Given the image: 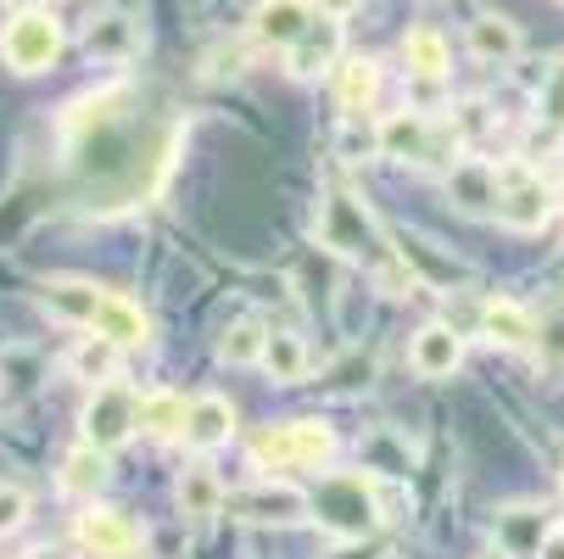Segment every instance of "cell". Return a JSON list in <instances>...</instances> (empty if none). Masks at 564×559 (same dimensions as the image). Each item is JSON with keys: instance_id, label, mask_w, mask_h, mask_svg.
Masks as SVG:
<instances>
[{"instance_id": "obj_1", "label": "cell", "mask_w": 564, "mask_h": 559, "mask_svg": "<svg viewBox=\"0 0 564 559\" xmlns=\"http://www.w3.org/2000/svg\"><path fill=\"white\" fill-rule=\"evenodd\" d=\"M318 247H330L341 258H386V241H380V229L369 218V207L352 196V191H325L318 196Z\"/></svg>"}, {"instance_id": "obj_2", "label": "cell", "mask_w": 564, "mask_h": 559, "mask_svg": "<svg viewBox=\"0 0 564 559\" xmlns=\"http://www.w3.org/2000/svg\"><path fill=\"white\" fill-rule=\"evenodd\" d=\"M67 34H62V18L56 12H18L7 29H0V62H7L12 73H45L56 56H62Z\"/></svg>"}, {"instance_id": "obj_3", "label": "cell", "mask_w": 564, "mask_h": 559, "mask_svg": "<svg viewBox=\"0 0 564 559\" xmlns=\"http://www.w3.org/2000/svg\"><path fill=\"white\" fill-rule=\"evenodd\" d=\"M318 520H325L341 542L347 537H364L369 531V520L380 515V504H375V482L369 475H330L325 487H318Z\"/></svg>"}, {"instance_id": "obj_4", "label": "cell", "mask_w": 564, "mask_h": 559, "mask_svg": "<svg viewBox=\"0 0 564 559\" xmlns=\"http://www.w3.org/2000/svg\"><path fill=\"white\" fill-rule=\"evenodd\" d=\"M553 213V185L542 174H531L525 163H503L498 169V224L509 229H542Z\"/></svg>"}, {"instance_id": "obj_5", "label": "cell", "mask_w": 564, "mask_h": 559, "mask_svg": "<svg viewBox=\"0 0 564 559\" xmlns=\"http://www.w3.org/2000/svg\"><path fill=\"white\" fill-rule=\"evenodd\" d=\"M134 426H140V397H129L123 386H96V397L85 404V442L112 453L134 437Z\"/></svg>"}, {"instance_id": "obj_6", "label": "cell", "mask_w": 564, "mask_h": 559, "mask_svg": "<svg viewBox=\"0 0 564 559\" xmlns=\"http://www.w3.org/2000/svg\"><path fill=\"white\" fill-rule=\"evenodd\" d=\"M436 140H442V129H436L425 112H414V107L386 112L380 129H375L380 157H397V163H442V157H436Z\"/></svg>"}, {"instance_id": "obj_7", "label": "cell", "mask_w": 564, "mask_h": 559, "mask_svg": "<svg viewBox=\"0 0 564 559\" xmlns=\"http://www.w3.org/2000/svg\"><path fill=\"white\" fill-rule=\"evenodd\" d=\"M229 509H235L240 520H252V526H296V520L313 509V498H307L302 487H291V482H258V487H247V493H235Z\"/></svg>"}, {"instance_id": "obj_8", "label": "cell", "mask_w": 564, "mask_h": 559, "mask_svg": "<svg viewBox=\"0 0 564 559\" xmlns=\"http://www.w3.org/2000/svg\"><path fill=\"white\" fill-rule=\"evenodd\" d=\"M78 542H85L96 559H129V553L140 548V531H134V520H129V515L90 504L85 515H78Z\"/></svg>"}, {"instance_id": "obj_9", "label": "cell", "mask_w": 564, "mask_h": 559, "mask_svg": "<svg viewBox=\"0 0 564 559\" xmlns=\"http://www.w3.org/2000/svg\"><path fill=\"white\" fill-rule=\"evenodd\" d=\"M307 29H313V0H258V12H252V34H258V45H280V51H291Z\"/></svg>"}, {"instance_id": "obj_10", "label": "cell", "mask_w": 564, "mask_h": 559, "mask_svg": "<svg viewBox=\"0 0 564 559\" xmlns=\"http://www.w3.org/2000/svg\"><path fill=\"white\" fill-rule=\"evenodd\" d=\"M101 302H107V291L101 286H90V280H45L40 286V308L51 313V319H62V325H96V313H101Z\"/></svg>"}, {"instance_id": "obj_11", "label": "cell", "mask_w": 564, "mask_h": 559, "mask_svg": "<svg viewBox=\"0 0 564 559\" xmlns=\"http://www.w3.org/2000/svg\"><path fill=\"white\" fill-rule=\"evenodd\" d=\"M229 437H235V404H229V397H218V391L191 397V409H185V442L196 453H213Z\"/></svg>"}, {"instance_id": "obj_12", "label": "cell", "mask_w": 564, "mask_h": 559, "mask_svg": "<svg viewBox=\"0 0 564 559\" xmlns=\"http://www.w3.org/2000/svg\"><path fill=\"white\" fill-rule=\"evenodd\" d=\"M447 196L464 213H498V163L487 157H464V163L447 169Z\"/></svg>"}, {"instance_id": "obj_13", "label": "cell", "mask_w": 564, "mask_h": 559, "mask_svg": "<svg viewBox=\"0 0 564 559\" xmlns=\"http://www.w3.org/2000/svg\"><path fill=\"white\" fill-rule=\"evenodd\" d=\"M409 364H414V375L442 380V375H453V369L464 364V336H458L453 325H425V331L414 336V347H409Z\"/></svg>"}, {"instance_id": "obj_14", "label": "cell", "mask_w": 564, "mask_h": 559, "mask_svg": "<svg viewBox=\"0 0 564 559\" xmlns=\"http://www.w3.org/2000/svg\"><path fill=\"white\" fill-rule=\"evenodd\" d=\"M285 67H291L296 78H313V73H330V67H341V23H336V18L313 23V29H307V34L291 45Z\"/></svg>"}, {"instance_id": "obj_15", "label": "cell", "mask_w": 564, "mask_h": 559, "mask_svg": "<svg viewBox=\"0 0 564 559\" xmlns=\"http://www.w3.org/2000/svg\"><path fill=\"white\" fill-rule=\"evenodd\" d=\"M520 45H525V40H520V23H509L503 12H480V18L469 23V56H475V62H498V67H503V62L520 56Z\"/></svg>"}, {"instance_id": "obj_16", "label": "cell", "mask_w": 564, "mask_h": 559, "mask_svg": "<svg viewBox=\"0 0 564 559\" xmlns=\"http://www.w3.org/2000/svg\"><path fill=\"white\" fill-rule=\"evenodd\" d=\"M90 336H107V342H118V347H140V342H151V319H145L129 297L107 291V302H101V313H96Z\"/></svg>"}, {"instance_id": "obj_17", "label": "cell", "mask_w": 564, "mask_h": 559, "mask_svg": "<svg viewBox=\"0 0 564 559\" xmlns=\"http://www.w3.org/2000/svg\"><path fill=\"white\" fill-rule=\"evenodd\" d=\"M174 498H180V515H191V520H213L218 509H224V482L213 475V464H185L180 470V487H174Z\"/></svg>"}, {"instance_id": "obj_18", "label": "cell", "mask_w": 564, "mask_h": 559, "mask_svg": "<svg viewBox=\"0 0 564 559\" xmlns=\"http://www.w3.org/2000/svg\"><path fill=\"white\" fill-rule=\"evenodd\" d=\"M480 331H487L492 342H503V347H531L536 342V319H531V308H520L509 297H492L487 308H480Z\"/></svg>"}, {"instance_id": "obj_19", "label": "cell", "mask_w": 564, "mask_h": 559, "mask_svg": "<svg viewBox=\"0 0 564 559\" xmlns=\"http://www.w3.org/2000/svg\"><path fill=\"white\" fill-rule=\"evenodd\" d=\"M375 90H380V62H375V56H347V62L336 67V101H341L347 118L369 112Z\"/></svg>"}, {"instance_id": "obj_20", "label": "cell", "mask_w": 564, "mask_h": 559, "mask_svg": "<svg viewBox=\"0 0 564 559\" xmlns=\"http://www.w3.org/2000/svg\"><path fill=\"white\" fill-rule=\"evenodd\" d=\"M447 62H453V51H447V40L431 23L402 34V67H409L414 78H447Z\"/></svg>"}, {"instance_id": "obj_21", "label": "cell", "mask_w": 564, "mask_h": 559, "mask_svg": "<svg viewBox=\"0 0 564 559\" xmlns=\"http://www.w3.org/2000/svg\"><path fill=\"white\" fill-rule=\"evenodd\" d=\"M498 542H503V553H514V559H536V548H542V537L553 531L536 509H525V504H514V509H503L498 515Z\"/></svg>"}, {"instance_id": "obj_22", "label": "cell", "mask_w": 564, "mask_h": 559, "mask_svg": "<svg viewBox=\"0 0 564 559\" xmlns=\"http://www.w3.org/2000/svg\"><path fill=\"white\" fill-rule=\"evenodd\" d=\"M107 487V453L90 448V442H78L67 459H62V493L67 498H96Z\"/></svg>"}, {"instance_id": "obj_23", "label": "cell", "mask_w": 564, "mask_h": 559, "mask_svg": "<svg viewBox=\"0 0 564 559\" xmlns=\"http://www.w3.org/2000/svg\"><path fill=\"white\" fill-rule=\"evenodd\" d=\"M118 364H123V347L118 342H107V336H85L73 353H67V369L78 375V380H90V386H107V380H118Z\"/></svg>"}, {"instance_id": "obj_24", "label": "cell", "mask_w": 564, "mask_h": 559, "mask_svg": "<svg viewBox=\"0 0 564 559\" xmlns=\"http://www.w3.org/2000/svg\"><path fill=\"white\" fill-rule=\"evenodd\" d=\"M185 397L180 391H169V386H156V391H145L140 397V431H151V437H185Z\"/></svg>"}, {"instance_id": "obj_25", "label": "cell", "mask_w": 564, "mask_h": 559, "mask_svg": "<svg viewBox=\"0 0 564 559\" xmlns=\"http://www.w3.org/2000/svg\"><path fill=\"white\" fill-rule=\"evenodd\" d=\"M285 442H291V464H307V470L330 464V453H336V431L318 426V420H291Z\"/></svg>"}, {"instance_id": "obj_26", "label": "cell", "mask_w": 564, "mask_h": 559, "mask_svg": "<svg viewBox=\"0 0 564 559\" xmlns=\"http://www.w3.org/2000/svg\"><path fill=\"white\" fill-rule=\"evenodd\" d=\"M263 369L274 375V380H302L307 375V347H302V336L296 331H269V347H263Z\"/></svg>"}, {"instance_id": "obj_27", "label": "cell", "mask_w": 564, "mask_h": 559, "mask_svg": "<svg viewBox=\"0 0 564 559\" xmlns=\"http://www.w3.org/2000/svg\"><path fill=\"white\" fill-rule=\"evenodd\" d=\"M263 347H269L263 319H235V325L224 331V342H218V358L224 364H263Z\"/></svg>"}, {"instance_id": "obj_28", "label": "cell", "mask_w": 564, "mask_h": 559, "mask_svg": "<svg viewBox=\"0 0 564 559\" xmlns=\"http://www.w3.org/2000/svg\"><path fill=\"white\" fill-rule=\"evenodd\" d=\"M85 45H90V56H129L134 51V23L129 18H101V23H90Z\"/></svg>"}, {"instance_id": "obj_29", "label": "cell", "mask_w": 564, "mask_h": 559, "mask_svg": "<svg viewBox=\"0 0 564 559\" xmlns=\"http://www.w3.org/2000/svg\"><path fill=\"white\" fill-rule=\"evenodd\" d=\"M536 118L547 129H564V51L553 56V67L542 73V90H536Z\"/></svg>"}, {"instance_id": "obj_30", "label": "cell", "mask_w": 564, "mask_h": 559, "mask_svg": "<svg viewBox=\"0 0 564 559\" xmlns=\"http://www.w3.org/2000/svg\"><path fill=\"white\" fill-rule=\"evenodd\" d=\"M23 520H29V493L18 482H0V537L18 531Z\"/></svg>"}, {"instance_id": "obj_31", "label": "cell", "mask_w": 564, "mask_h": 559, "mask_svg": "<svg viewBox=\"0 0 564 559\" xmlns=\"http://www.w3.org/2000/svg\"><path fill=\"white\" fill-rule=\"evenodd\" d=\"M391 548H386V537H347L330 559H386Z\"/></svg>"}, {"instance_id": "obj_32", "label": "cell", "mask_w": 564, "mask_h": 559, "mask_svg": "<svg viewBox=\"0 0 564 559\" xmlns=\"http://www.w3.org/2000/svg\"><path fill=\"white\" fill-rule=\"evenodd\" d=\"M313 7H318V12H325V18H336V23H341V18H352V12H364V0H313Z\"/></svg>"}, {"instance_id": "obj_33", "label": "cell", "mask_w": 564, "mask_h": 559, "mask_svg": "<svg viewBox=\"0 0 564 559\" xmlns=\"http://www.w3.org/2000/svg\"><path fill=\"white\" fill-rule=\"evenodd\" d=\"M536 559H564V526H553V531L542 537V548H536Z\"/></svg>"}, {"instance_id": "obj_34", "label": "cell", "mask_w": 564, "mask_h": 559, "mask_svg": "<svg viewBox=\"0 0 564 559\" xmlns=\"http://www.w3.org/2000/svg\"><path fill=\"white\" fill-rule=\"evenodd\" d=\"M553 202H558V207H564V185H553Z\"/></svg>"}, {"instance_id": "obj_35", "label": "cell", "mask_w": 564, "mask_h": 559, "mask_svg": "<svg viewBox=\"0 0 564 559\" xmlns=\"http://www.w3.org/2000/svg\"><path fill=\"white\" fill-rule=\"evenodd\" d=\"M12 7H18V12H29V7H34V0H12Z\"/></svg>"}]
</instances>
